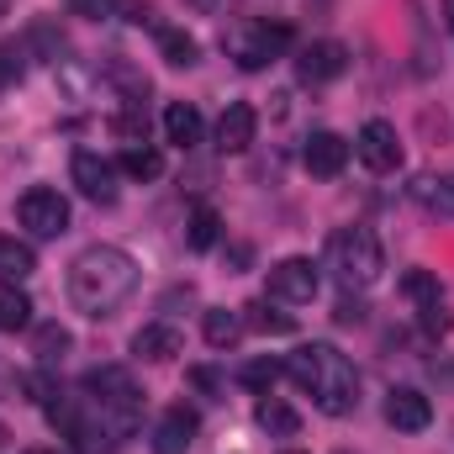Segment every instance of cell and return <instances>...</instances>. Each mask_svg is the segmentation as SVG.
I'll return each mask as SVG.
<instances>
[{"instance_id":"1","label":"cell","mask_w":454,"mask_h":454,"mask_svg":"<svg viewBox=\"0 0 454 454\" xmlns=\"http://www.w3.org/2000/svg\"><path fill=\"white\" fill-rule=\"evenodd\" d=\"M132 291H137V259L127 248L96 243L69 264V301L85 317H112Z\"/></svg>"},{"instance_id":"2","label":"cell","mask_w":454,"mask_h":454,"mask_svg":"<svg viewBox=\"0 0 454 454\" xmlns=\"http://www.w3.org/2000/svg\"><path fill=\"white\" fill-rule=\"evenodd\" d=\"M286 375L312 396L317 412L343 418L359 407V370L348 364V354H339L333 343H301L291 359H286Z\"/></svg>"},{"instance_id":"3","label":"cell","mask_w":454,"mask_h":454,"mask_svg":"<svg viewBox=\"0 0 454 454\" xmlns=\"http://www.w3.org/2000/svg\"><path fill=\"white\" fill-rule=\"evenodd\" d=\"M328 264L339 270V280L348 291H370L386 270V254H380V238L370 227H339L328 238Z\"/></svg>"},{"instance_id":"4","label":"cell","mask_w":454,"mask_h":454,"mask_svg":"<svg viewBox=\"0 0 454 454\" xmlns=\"http://www.w3.org/2000/svg\"><path fill=\"white\" fill-rule=\"evenodd\" d=\"M291 43H296V32H291L286 21H264V16H254V21H243V27L227 32V53H232V64L248 69V74L264 69V64H275Z\"/></svg>"},{"instance_id":"5","label":"cell","mask_w":454,"mask_h":454,"mask_svg":"<svg viewBox=\"0 0 454 454\" xmlns=\"http://www.w3.org/2000/svg\"><path fill=\"white\" fill-rule=\"evenodd\" d=\"M317 264L312 259H280V264H270V275H264V301H280V307H307L312 296H317Z\"/></svg>"},{"instance_id":"6","label":"cell","mask_w":454,"mask_h":454,"mask_svg":"<svg viewBox=\"0 0 454 454\" xmlns=\"http://www.w3.org/2000/svg\"><path fill=\"white\" fill-rule=\"evenodd\" d=\"M16 223L27 232H37V238H59V232H69V201L59 191H48V185H32L16 201Z\"/></svg>"},{"instance_id":"7","label":"cell","mask_w":454,"mask_h":454,"mask_svg":"<svg viewBox=\"0 0 454 454\" xmlns=\"http://www.w3.org/2000/svg\"><path fill=\"white\" fill-rule=\"evenodd\" d=\"M354 153H359V164H364L370 175H391V169L402 164L396 127H391V121H380V116H370V121L359 127V137H354Z\"/></svg>"},{"instance_id":"8","label":"cell","mask_w":454,"mask_h":454,"mask_svg":"<svg viewBox=\"0 0 454 454\" xmlns=\"http://www.w3.org/2000/svg\"><path fill=\"white\" fill-rule=\"evenodd\" d=\"M343 69H348V48L333 43V37L296 48V74H301V85H328V80H339Z\"/></svg>"},{"instance_id":"9","label":"cell","mask_w":454,"mask_h":454,"mask_svg":"<svg viewBox=\"0 0 454 454\" xmlns=\"http://www.w3.org/2000/svg\"><path fill=\"white\" fill-rule=\"evenodd\" d=\"M69 175H74V185H80V196H85V201H96V207H112V201H116V164H112V159H101V153L80 148V153H74V164H69Z\"/></svg>"},{"instance_id":"10","label":"cell","mask_w":454,"mask_h":454,"mask_svg":"<svg viewBox=\"0 0 454 454\" xmlns=\"http://www.w3.org/2000/svg\"><path fill=\"white\" fill-rule=\"evenodd\" d=\"M386 423L396 434H423L434 423V402L423 391H412V386H391L386 391Z\"/></svg>"},{"instance_id":"11","label":"cell","mask_w":454,"mask_h":454,"mask_svg":"<svg viewBox=\"0 0 454 454\" xmlns=\"http://www.w3.org/2000/svg\"><path fill=\"white\" fill-rule=\"evenodd\" d=\"M196 412L185 407V402H175L159 423H153V454H185L191 444H196Z\"/></svg>"},{"instance_id":"12","label":"cell","mask_w":454,"mask_h":454,"mask_svg":"<svg viewBox=\"0 0 454 454\" xmlns=\"http://www.w3.org/2000/svg\"><path fill=\"white\" fill-rule=\"evenodd\" d=\"M301 164L317 180H333V175H343V164H348V143H343L339 132H312L307 148H301Z\"/></svg>"},{"instance_id":"13","label":"cell","mask_w":454,"mask_h":454,"mask_svg":"<svg viewBox=\"0 0 454 454\" xmlns=\"http://www.w3.org/2000/svg\"><path fill=\"white\" fill-rule=\"evenodd\" d=\"M254 132H259V112L248 101H227V112L217 116V148L223 153H243L254 143Z\"/></svg>"},{"instance_id":"14","label":"cell","mask_w":454,"mask_h":454,"mask_svg":"<svg viewBox=\"0 0 454 454\" xmlns=\"http://www.w3.org/2000/svg\"><path fill=\"white\" fill-rule=\"evenodd\" d=\"M185 348V333L175 328V323H148V328H137V339H132V354L137 359H175Z\"/></svg>"},{"instance_id":"15","label":"cell","mask_w":454,"mask_h":454,"mask_svg":"<svg viewBox=\"0 0 454 454\" xmlns=\"http://www.w3.org/2000/svg\"><path fill=\"white\" fill-rule=\"evenodd\" d=\"M164 137H169L175 148H196V143H201V112H196L191 101H169V106H164Z\"/></svg>"},{"instance_id":"16","label":"cell","mask_w":454,"mask_h":454,"mask_svg":"<svg viewBox=\"0 0 454 454\" xmlns=\"http://www.w3.org/2000/svg\"><path fill=\"white\" fill-rule=\"evenodd\" d=\"M254 418H259V428H264V434H275V439H296V434H301V412H296V407H286L280 396H259Z\"/></svg>"},{"instance_id":"17","label":"cell","mask_w":454,"mask_h":454,"mask_svg":"<svg viewBox=\"0 0 454 454\" xmlns=\"http://www.w3.org/2000/svg\"><path fill=\"white\" fill-rule=\"evenodd\" d=\"M159 53H164L169 69H191V64L201 59V43H196L185 27H159Z\"/></svg>"},{"instance_id":"18","label":"cell","mask_w":454,"mask_h":454,"mask_svg":"<svg viewBox=\"0 0 454 454\" xmlns=\"http://www.w3.org/2000/svg\"><path fill=\"white\" fill-rule=\"evenodd\" d=\"M121 175L132 180H159L164 175V153L153 143H121Z\"/></svg>"},{"instance_id":"19","label":"cell","mask_w":454,"mask_h":454,"mask_svg":"<svg viewBox=\"0 0 454 454\" xmlns=\"http://www.w3.org/2000/svg\"><path fill=\"white\" fill-rule=\"evenodd\" d=\"M32 270H37V254L27 243H16V238H0V280L5 286H21Z\"/></svg>"},{"instance_id":"20","label":"cell","mask_w":454,"mask_h":454,"mask_svg":"<svg viewBox=\"0 0 454 454\" xmlns=\"http://www.w3.org/2000/svg\"><path fill=\"white\" fill-rule=\"evenodd\" d=\"M412 196L428 207V212H439V217H454V175H423L418 185H412Z\"/></svg>"},{"instance_id":"21","label":"cell","mask_w":454,"mask_h":454,"mask_svg":"<svg viewBox=\"0 0 454 454\" xmlns=\"http://www.w3.org/2000/svg\"><path fill=\"white\" fill-rule=\"evenodd\" d=\"M201 333H207L212 348H232V343L243 339V317H238V312H227V307H212V312H207V323H201Z\"/></svg>"},{"instance_id":"22","label":"cell","mask_w":454,"mask_h":454,"mask_svg":"<svg viewBox=\"0 0 454 454\" xmlns=\"http://www.w3.org/2000/svg\"><path fill=\"white\" fill-rule=\"evenodd\" d=\"M217 238H223V217H217L212 207H196V212H191V227H185V243H191L196 254H207V248H217Z\"/></svg>"},{"instance_id":"23","label":"cell","mask_w":454,"mask_h":454,"mask_svg":"<svg viewBox=\"0 0 454 454\" xmlns=\"http://www.w3.org/2000/svg\"><path fill=\"white\" fill-rule=\"evenodd\" d=\"M280 375H286V364H280V359H270V354H264V359H248V364L238 370V380H243L248 391H259V396H270Z\"/></svg>"},{"instance_id":"24","label":"cell","mask_w":454,"mask_h":454,"mask_svg":"<svg viewBox=\"0 0 454 454\" xmlns=\"http://www.w3.org/2000/svg\"><path fill=\"white\" fill-rule=\"evenodd\" d=\"M32 323V301L16 286H0V333H21Z\"/></svg>"},{"instance_id":"25","label":"cell","mask_w":454,"mask_h":454,"mask_svg":"<svg viewBox=\"0 0 454 454\" xmlns=\"http://www.w3.org/2000/svg\"><path fill=\"white\" fill-rule=\"evenodd\" d=\"M64 348H69V328H59V323H43V328H37V339H32V354H37L43 364L64 359Z\"/></svg>"},{"instance_id":"26","label":"cell","mask_w":454,"mask_h":454,"mask_svg":"<svg viewBox=\"0 0 454 454\" xmlns=\"http://www.w3.org/2000/svg\"><path fill=\"white\" fill-rule=\"evenodd\" d=\"M402 291H407L418 307H439V280H434L428 270H407V275H402Z\"/></svg>"},{"instance_id":"27","label":"cell","mask_w":454,"mask_h":454,"mask_svg":"<svg viewBox=\"0 0 454 454\" xmlns=\"http://www.w3.org/2000/svg\"><path fill=\"white\" fill-rule=\"evenodd\" d=\"M116 127V137L121 143H143V132H148V116H143V101H127V112L112 121Z\"/></svg>"},{"instance_id":"28","label":"cell","mask_w":454,"mask_h":454,"mask_svg":"<svg viewBox=\"0 0 454 454\" xmlns=\"http://www.w3.org/2000/svg\"><path fill=\"white\" fill-rule=\"evenodd\" d=\"M248 312H254V328H259V333H296V317L270 312V301H259V307H248Z\"/></svg>"},{"instance_id":"29","label":"cell","mask_w":454,"mask_h":454,"mask_svg":"<svg viewBox=\"0 0 454 454\" xmlns=\"http://www.w3.org/2000/svg\"><path fill=\"white\" fill-rule=\"evenodd\" d=\"M69 11L85 21H106V16H116V0H69Z\"/></svg>"},{"instance_id":"30","label":"cell","mask_w":454,"mask_h":454,"mask_svg":"<svg viewBox=\"0 0 454 454\" xmlns=\"http://www.w3.org/2000/svg\"><path fill=\"white\" fill-rule=\"evenodd\" d=\"M21 80V48L16 43H0V85Z\"/></svg>"},{"instance_id":"31","label":"cell","mask_w":454,"mask_h":454,"mask_svg":"<svg viewBox=\"0 0 454 454\" xmlns=\"http://www.w3.org/2000/svg\"><path fill=\"white\" fill-rule=\"evenodd\" d=\"M191 386H196V391H207V396H223V375H217V370H207V364H196V370H191Z\"/></svg>"},{"instance_id":"32","label":"cell","mask_w":454,"mask_h":454,"mask_svg":"<svg viewBox=\"0 0 454 454\" xmlns=\"http://www.w3.org/2000/svg\"><path fill=\"white\" fill-rule=\"evenodd\" d=\"M423 328H428V333H450L454 317L444 312V307H423Z\"/></svg>"},{"instance_id":"33","label":"cell","mask_w":454,"mask_h":454,"mask_svg":"<svg viewBox=\"0 0 454 454\" xmlns=\"http://www.w3.org/2000/svg\"><path fill=\"white\" fill-rule=\"evenodd\" d=\"M191 5H196V11H207V16H217V11H223L227 0H191Z\"/></svg>"},{"instance_id":"34","label":"cell","mask_w":454,"mask_h":454,"mask_svg":"<svg viewBox=\"0 0 454 454\" xmlns=\"http://www.w3.org/2000/svg\"><path fill=\"white\" fill-rule=\"evenodd\" d=\"M444 16H450V32H454V0H444Z\"/></svg>"},{"instance_id":"35","label":"cell","mask_w":454,"mask_h":454,"mask_svg":"<svg viewBox=\"0 0 454 454\" xmlns=\"http://www.w3.org/2000/svg\"><path fill=\"white\" fill-rule=\"evenodd\" d=\"M5 439H11V434H5V423H0V444H5Z\"/></svg>"},{"instance_id":"36","label":"cell","mask_w":454,"mask_h":454,"mask_svg":"<svg viewBox=\"0 0 454 454\" xmlns=\"http://www.w3.org/2000/svg\"><path fill=\"white\" fill-rule=\"evenodd\" d=\"M27 454H53V450H27Z\"/></svg>"},{"instance_id":"37","label":"cell","mask_w":454,"mask_h":454,"mask_svg":"<svg viewBox=\"0 0 454 454\" xmlns=\"http://www.w3.org/2000/svg\"><path fill=\"white\" fill-rule=\"evenodd\" d=\"M0 16H5V0H0Z\"/></svg>"},{"instance_id":"38","label":"cell","mask_w":454,"mask_h":454,"mask_svg":"<svg viewBox=\"0 0 454 454\" xmlns=\"http://www.w3.org/2000/svg\"><path fill=\"white\" fill-rule=\"evenodd\" d=\"M291 454H296V450H291Z\"/></svg>"}]
</instances>
